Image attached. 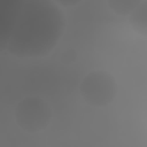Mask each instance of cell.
Instances as JSON below:
<instances>
[{
    "label": "cell",
    "mask_w": 147,
    "mask_h": 147,
    "mask_svg": "<svg viewBox=\"0 0 147 147\" xmlns=\"http://www.w3.org/2000/svg\"><path fill=\"white\" fill-rule=\"evenodd\" d=\"M14 116L16 124L28 133L44 131L51 123L52 108L40 96H26L18 101Z\"/></svg>",
    "instance_id": "obj_1"
},
{
    "label": "cell",
    "mask_w": 147,
    "mask_h": 147,
    "mask_svg": "<svg viewBox=\"0 0 147 147\" xmlns=\"http://www.w3.org/2000/svg\"><path fill=\"white\" fill-rule=\"evenodd\" d=\"M117 83L107 71L94 70L88 72L80 83L79 91L84 101L93 107H106L117 95Z\"/></svg>",
    "instance_id": "obj_2"
},
{
    "label": "cell",
    "mask_w": 147,
    "mask_h": 147,
    "mask_svg": "<svg viewBox=\"0 0 147 147\" xmlns=\"http://www.w3.org/2000/svg\"><path fill=\"white\" fill-rule=\"evenodd\" d=\"M129 23L132 29L142 37L147 34V3L145 0L129 14Z\"/></svg>",
    "instance_id": "obj_3"
},
{
    "label": "cell",
    "mask_w": 147,
    "mask_h": 147,
    "mask_svg": "<svg viewBox=\"0 0 147 147\" xmlns=\"http://www.w3.org/2000/svg\"><path fill=\"white\" fill-rule=\"evenodd\" d=\"M142 0H107V3L111 11L117 15L125 16L133 11Z\"/></svg>",
    "instance_id": "obj_4"
},
{
    "label": "cell",
    "mask_w": 147,
    "mask_h": 147,
    "mask_svg": "<svg viewBox=\"0 0 147 147\" xmlns=\"http://www.w3.org/2000/svg\"><path fill=\"white\" fill-rule=\"evenodd\" d=\"M76 60V52L72 48H68L62 53L61 56V61L64 64H71L74 61Z\"/></svg>",
    "instance_id": "obj_5"
},
{
    "label": "cell",
    "mask_w": 147,
    "mask_h": 147,
    "mask_svg": "<svg viewBox=\"0 0 147 147\" xmlns=\"http://www.w3.org/2000/svg\"><path fill=\"white\" fill-rule=\"evenodd\" d=\"M53 1H55L56 3H59V5L63 6V7H71V6L78 5L83 0H53Z\"/></svg>",
    "instance_id": "obj_6"
}]
</instances>
